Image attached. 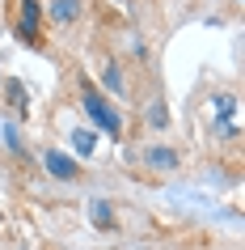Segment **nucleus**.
Segmentation results:
<instances>
[{
    "instance_id": "obj_1",
    "label": "nucleus",
    "mask_w": 245,
    "mask_h": 250,
    "mask_svg": "<svg viewBox=\"0 0 245 250\" xmlns=\"http://www.w3.org/2000/svg\"><path fill=\"white\" fill-rule=\"evenodd\" d=\"M80 106H85V115H89L106 136H114V140L123 136V115H118V110L106 102V98L93 89V85H80Z\"/></svg>"
},
{
    "instance_id": "obj_2",
    "label": "nucleus",
    "mask_w": 245,
    "mask_h": 250,
    "mask_svg": "<svg viewBox=\"0 0 245 250\" xmlns=\"http://www.w3.org/2000/svg\"><path fill=\"white\" fill-rule=\"evenodd\" d=\"M42 166H47V174H51V178H59V183H72V178H76V161L68 157V153H59V148H47V153H42Z\"/></svg>"
},
{
    "instance_id": "obj_3",
    "label": "nucleus",
    "mask_w": 245,
    "mask_h": 250,
    "mask_svg": "<svg viewBox=\"0 0 245 250\" xmlns=\"http://www.w3.org/2000/svg\"><path fill=\"white\" fill-rule=\"evenodd\" d=\"M21 39H34L38 34V0H21Z\"/></svg>"
},
{
    "instance_id": "obj_4",
    "label": "nucleus",
    "mask_w": 245,
    "mask_h": 250,
    "mask_svg": "<svg viewBox=\"0 0 245 250\" xmlns=\"http://www.w3.org/2000/svg\"><path fill=\"white\" fill-rule=\"evenodd\" d=\"M51 17L59 21V26H72L80 17V0H51Z\"/></svg>"
},
{
    "instance_id": "obj_5",
    "label": "nucleus",
    "mask_w": 245,
    "mask_h": 250,
    "mask_svg": "<svg viewBox=\"0 0 245 250\" xmlns=\"http://www.w3.org/2000/svg\"><path fill=\"white\" fill-rule=\"evenodd\" d=\"M144 161H148L152 170H178V153H173V148H148Z\"/></svg>"
},
{
    "instance_id": "obj_6",
    "label": "nucleus",
    "mask_w": 245,
    "mask_h": 250,
    "mask_svg": "<svg viewBox=\"0 0 245 250\" xmlns=\"http://www.w3.org/2000/svg\"><path fill=\"white\" fill-rule=\"evenodd\" d=\"M93 145H97L93 127H76V132H72V148H76L80 157H89V153H93Z\"/></svg>"
},
{
    "instance_id": "obj_7",
    "label": "nucleus",
    "mask_w": 245,
    "mask_h": 250,
    "mask_svg": "<svg viewBox=\"0 0 245 250\" xmlns=\"http://www.w3.org/2000/svg\"><path fill=\"white\" fill-rule=\"evenodd\" d=\"M89 216H93V225H97V229H110V225H114V212H110V204H106V199H93Z\"/></svg>"
},
{
    "instance_id": "obj_8",
    "label": "nucleus",
    "mask_w": 245,
    "mask_h": 250,
    "mask_svg": "<svg viewBox=\"0 0 245 250\" xmlns=\"http://www.w3.org/2000/svg\"><path fill=\"white\" fill-rule=\"evenodd\" d=\"M102 85H106V89H114V93H123V72H118V64H106Z\"/></svg>"
},
{
    "instance_id": "obj_9",
    "label": "nucleus",
    "mask_w": 245,
    "mask_h": 250,
    "mask_svg": "<svg viewBox=\"0 0 245 250\" xmlns=\"http://www.w3.org/2000/svg\"><path fill=\"white\" fill-rule=\"evenodd\" d=\"M211 106H216V119H220V123H224V119L232 115V98H228V93H224V98H216Z\"/></svg>"
}]
</instances>
